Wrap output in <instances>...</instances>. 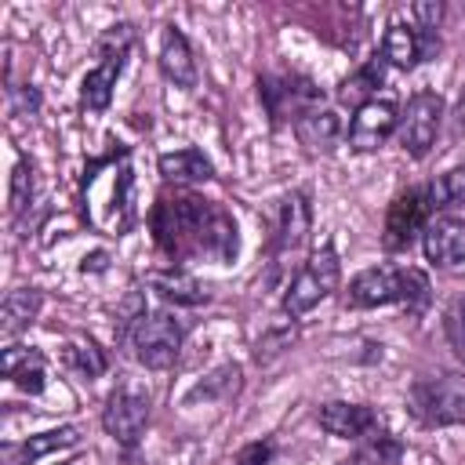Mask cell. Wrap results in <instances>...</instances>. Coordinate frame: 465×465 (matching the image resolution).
I'll list each match as a JSON object with an SVG mask.
<instances>
[{"label": "cell", "instance_id": "obj_15", "mask_svg": "<svg viewBox=\"0 0 465 465\" xmlns=\"http://www.w3.org/2000/svg\"><path fill=\"white\" fill-rule=\"evenodd\" d=\"M421 247H425V258L440 269H450L458 262H465V222L461 218H432L421 232Z\"/></svg>", "mask_w": 465, "mask_h": 465}, {"label": "cell", "instance_id": "obj_33", "mask_svg": "<svg viewBox=\"0 0 465 465\" xmlns=\"http://www.w3.org/2000/svg\"><path fill=\"white\" fill-rule=\"evenodd\" d=\"M272 443L269 440H254V443H247L240 454H236V465H269V458H272Z\"/></svg>", "mask_w": 465, "mask_h": 465}, {"label": "cell", "instance_id": "obj_1", "mask_svg": "<svg viewBox=\"0 0 465 465\" xmlns=\"http://www.w3.org/2000/svg\"><path fill=\"white\" fill-rule=\"evenodd\" d=\"M153 240L171 262H218L229 265L240 251L236 222L214 200L193 193H160L149 211Z\"/></svg>", "mask_w": 465, "mask_h": 465}, {"label": "cell", "instance_id": "obj_11", "mask_svg": "<svg viewBox=\"0 0 465 465\" xmlns=\"http://www.w3.org/2000/svg\"><path fill=\"white\" fill-rule=\"evenodd\" d=\"M396 124H400V109L392 98H371L367 105H360L352 113V124H349V145L356 153H374L381 149L392 134H396Z\"/></svg>", "mask_w": 465, "mask_h": 465}, {"label": "cell", "instance_id": "obj_8", "mask_svg": "<svg viewBox=\"0 0 465 465\" xmlns=\"http://www.w3.org/2000/svg\"><path fill=\"white\" fill-rule=\"evenodd\" d=\"M149 425V396L134 385H120L116 392H109L105 407H102V429L120 443V447H134L142 440Z\"/></svg>", "mask_w": 465, "mask_h": 465}, {"label": "cell", "instance_id": "obj_9", "mask_svg": "<svg viewBox=\"0 0 465 465\" xmlns=\"http://www.w3.org/2000/svg\"><path fill=\"white\" fill-rule=\"evenodd\" d=\"M429 214H432L429 189H407V193H400L389 203V214H385V236H381L385 251H407L414 243V236L425 232Z\"/></svg>", "mask_w": 465, "mask_h": 465}, {"label": "cell", "instance_id": "obj_14", "mask_svg": "<svg viewBox=\"0 0 465 465\" xmlns=\"http://www.w3.org/2000/svg\"><path fill=\"white\" fill-rule=\"evenodd\" d=\"M316 421L327 436L334 440H367L371 432H378V414L363 403H345V400H331L316 411Z\"/></svg>", "mask_w": 465, "mask_h": 465}, {"label": "cell", "instance_id": "obj_26", "mask_svg": "<svg viewBox=\"0 0 465 465\" xmlns=\"http://www.w3.org/2000/svg\"><path fill=\"white\" fill-rule=\"evenodd\" d=\"M62 356H65V363H69L73 371H80V374H87V378H98V374L105 371V352H102L91 338H73Z\"/></svg>", "mask_w": 465, "mask_h": 465}, {"label": "cell", "instance_id": "obj_4", "mask_svg": "<svg viewBox=\"0 0 465 465\" xmlns=\"http://www.w3.org/2000/svg\"><path fill=\"white\" fill-rule=\"evenodd\" d=\"M338 276H341V262H338V251L331 243H323L320 251H312L298 272L291 276L287 291H283V312L291 320L305 316L309 309H316L323 298H331L338 291Z\"/></svg>", "mask_w": 465, "mask_h": 465}, {"label": "cell", "instance_id": "obj_27", "mask_svg": "<svg viewBox=\"0 0 465 465\" xmlns=\"http://www.w3.org/2000/svg\"><path fill=\"white\" fill-rule=\"evenodd\" d=\"M400 458H403L400 440L381 429L371 432L367 440H360V461H367V465H400Z\"/></svg>", "mask_w": 465, "mask_h": 465}, {"label": "cell", "instance_id": "obj_20", "mask_svg": "<svg viewBox=\"0 0 465 465\" xmlns=\"http://www.w3.org/2000/svg\"><path fill=\"white\" fill-rule=\"evenodd\" d=\"M160 174H163V182H174V185H196V182H211L214 167L200 149L189 145V149L163 153L160 156Z\"/></svg>", "mask_w": 465, "mask_h": 465}, {"label": "cell", "instance_id": "obj_10", "mask_svg": "<svg viewBox=\"0 0 465 465\" xmlns=\"http://www.w3.org/2000/svg\"><path fill=\"white\" fill-rule=\"evenodd\" d=\"M407 269H396V265H374V269H363L349 280V291H345V305L349 309H378V305H392V302H403L407 298Z\"/></svg>", "mask_w": 465, "mask_h": 465}, {"label": "cell", "instance_id": "obj_7", "mask_svg": "<svg viewBox=\"0 0 465 465\" xmlns=\"http://www.w3.org/2000/svg\"><path fill=\"white\" fill-rule=\"evenodd\" d=\"M440 124H443V98L436 91L411 94L403 113H400V124H396V138H400L403 153L414 160L429 156V149L440 134Z\"/></svg>", "mask_w": 465, "mask_h": 465}, {"label": "cell", "instance_id": "obj_5", "mask_svg": "<svg viewBox=\"0 0 465 465\" xmlns=\"http://www.w3.org/2000/svg\"><path fill=\"white\" fill-rule=\"evenodd\" d=\"M131 40H134V33L127 22L105 29V36L98 40V65L87 69V76L80 80V105L84 109H91V113L109 109L113 87H116V76L124 69V54H127Z\"/></svg>", "mask_w": 465, "mask_h": 465}, {"label": "cell", "instance_id": "obj_18", "mask_svg": "<svg viewBox=\"0 0 465 465\" xmlns=\"http://www.w3.org/2000/svg\"><path fill=\"white\" fill-rule=\"evenodd\" d=\"M294 134L309 153H334V145L341 142V116L334 109H309L294 120Z\"/></svg>", "mask_w": 465, "mask_h": 465}, {"label": "cell", "instance_id": "obj_25", "mask_svg": "<svg viewBox=\"0 0 465 465\" xmlns=\"http://www.w3.org/2000/svg\"><path fill=\"white\" fill-rule=\"evenodd\" d=\"M240 389V367L236 363H225V367H218V371H211L203 381H196L193 389H189V396H185V403H214V400H225V396H232Z\"/></svg>", "mask_w": 465, "mask_h": 465}, {"label": "cell", "instance_id": "obj_23", "mask_svg": "<svg viewBox=\"0 0 465 465\" xmlns=\"http://www.w3.org/2000/svg\"><path fill=\"white\" fill-rule=\"evenodd\" d=\"M305 232H309V200H305V193H291V196H283V207H280L276 254L298 251L302 240H305Z\"/></svg>", "mask_w": 465, "mask_h": 465}, {"label": "cell", "instance_id": "obj_21", "mask_svg": "<svg viewBox=\"0 0 465 465\" xmlns=\"http://www.w3.org/2000/svg\"><path fill=\"white\" fill-rule=\"evenodd\" d=\"M381 80H385V58L374 54L371 62H363L356 73H349V76L338 84V102L360 109V105H367L371 98H378Z\"/></svg>", "mask_w": 465, "mask_h": 465}, {"label": "cell", "instance_id": "obj_3", "mask_svg": "<svg viewBox=\"0 0 465 465\" xmlns=\"http://www.w3.org/2000/svg\"><path fill=\"white\" fill-rule=\"evenodd\" d=\"M407 407L421 425H465V374L440 371L418 378L407 392Z\"/></svg>", "mask_w": 465, "mask_h": 465}, {"label": "cell", "instance_id": "obj_22", "mask_svg": "<svg viewBox=\"0 0 465 465\" xmlns=\"http://www.w3.org/2000/svg\"><path fill=\"white\" fill-rule=\"evenodd\" d=\"M145 283L153 291H160L167 302H178V305H200V302H207V287L196 276H189L185 269H156V272L145 276Z\"/></svg>", "mask_w": 465, "mask_h": 465}, {"label": "cell", "instance_id": "obj_2", "mask_svg": "<svg viewBox=\"0 0 465 465\" xmlns=\"http://www.w3.org/2000/svg\"><path fill=\"white\" fill-rule=\"evenodd\" d=\"M131 163L127 153H109L84 171V218L105 236H124L134 222L131 203Z\"/></svg>", "mask_w": 465, "mask_h": 465}, {"label": "cell", "instance_id": "obj_13", "mask_svg": "<svg viewBox=\"0 0 465 465\" xmlns=\"http://www.w3.org/2000/svg\"><path fill=\"white\" fill-rule=\"evenodd\" d=\"M262 98H265V109L272 120H283V116L298 120L302 113L320 105V87L305 76H265Z\"/></svg>", "mask_w": 465, "mask_h": 465}, {"label": "cell", "instance_id": "obj_6", "mask_svg": "<svg viewBox=\"0 0 465 465\" xmlns=\"http://www.w3.org/2000/svg\"><path fill=\"white\" fill-rule=\"evenodd\" d=\"M182 341H185V331L171 312H145L142 320H134L131 349H134V360L149 371L171 367L182 352Z\"/></svg>", "mask_w": 465, "mask_h": 465}, {"label": "cell", "instance_id": "obj_32", "mask_svg": "<svg viewBox=\"0 0 465 465\" xmlns=\"http://www.w3.org/2000/svg\"><path fill=\"white\" fill-rule=\"evenodd\" d=\"M411 11H414V25L418 29H432L436 33L440 22H443V4H436V0H418Z\"/></svg>", "mask_w": 465, "mask_h": 465}, {"label": "cell", "instance_id": "obj_29", "mask_svg": "<svg viewBox=\"0 0 465 465\" xmlns=\"http://www.w3.org/2000/svg\"><path fill=\"white\" fill-rule=\"evenodd\" d=\"M33 189H36V178H33V163L29 160H18L15 171H11V214H22L29 203H33Z\"/></svg>", "mask_w": 465, "mask_h": 465}, {"label": "cell", "instance_id": "obj_12", "mask_svg": "<svg viewBox=\"0 0 465 465\" xmlns=\"http://www.w3.org/2000/svg\"><path fill=\"white\" fill-rule=\"evenodd\" d=\"M436 51H440V33L418 29L407 22L389 25V33L381 40V58H385V65H396V69H414L418 62L436 58Z\"/></svg>", "mask_w": 465, "mask_h": 465}, {"label": "cell", "instance_id": "obj_19", "mask_svg": "<svg viewBox=\"0 0 465 465\" xmlns=\"http://www.w3.org/2000/svg\"><path fill=\"white\" fill-rule=\"evenodd\" d=\"M0 374L11 378L22 392H44V352L33 345H7L0 352Z\"/></svg>", "mask_w": 465, "mask_h": 465}, {"label": "cell", "instance_id": "obj_17", "mask_svg": "<svg viewBox=\"0 0 465 465\" xmlns=\"http://www.w3.org/2000/svg\"><path fill=\"white\" fill-rule=\"evenodd\" d=\"M76 443H80V432L73 425L47 429V432H36L22 443H4V465H36L44 454H54V450H65Z\"/></svg>", "mask_w": 465, "mask_h": 465}, {"label": "cell", "instance_id": "obj_16", "mask_svg": "<svg viewBox=\"0 0 465 465\" xmlns=\"http://www.w3.org/2000/svg\"><path fill=\"white\" fill-rule=\"evenodd\" d=\"M160 73L174 84V87H185L193 91L200 73H196V62H193V47L185 40V33L178 25H163V36H160Z\"/></svg>", "mask_w": 465, "mask_h": 465}, {"label": "cell", "instance_id": "obj_28", "mask_svg": "<svg viewBox=\"0 0 465 465\" xmlns=\"http://www.w3.org/2000/svg\"><path fill=\"white\" fill-rule=\"evenodd\" d=\"M429 200H432V211L436 207H454L465 200V171L454 167L447 174H440L432 185H429Z\"/></svg>", "mask_w": 465, "mask_h": 465}, {"label": "cell", "instance_id": "obj_31", "mask_svg": "<svg viewBox=\"0 0 465 465\" xmlns=\"http://www.w3.org/2000/svg\"><path fill=\"white\" fill-rule=\"evenodd\" d=\"M429 276L421 272V269H411L407 272V298H403V305L411 309V312H421L425 305H429Z\"/></svg>", "mask_w": 465, "mask_h": 465}, {"label": "cell", "instance_id": "obj_30", "mask_svg": "<svg viewBox=\"0 0 465 465\" xmlns=\"http://www.w3.org/2000/svg\"><path fill=\"white\" fill-rule=\"evenodd\" d=\"M443 334L458 360H465V294H458L443 312Z\"/></svg>", "mask_w": 465, "mask_h": 465}, {"label": "cell", "instance_id": "obj_24", "mask_svg": "<svg viewBox=\"0 0 465 465\" xmlns=\"http://www.w3.org/2000/svg\"><path fill=\"white\" fill-rule=\"evenodd\" d=\"M40 305H44V294L36 287H15V291H7V298L0 305V331L7 338L18 334V331H25L40 316Z\"/></svg>", "mask_w": 465, "mask_h": 465}]
</instances>
